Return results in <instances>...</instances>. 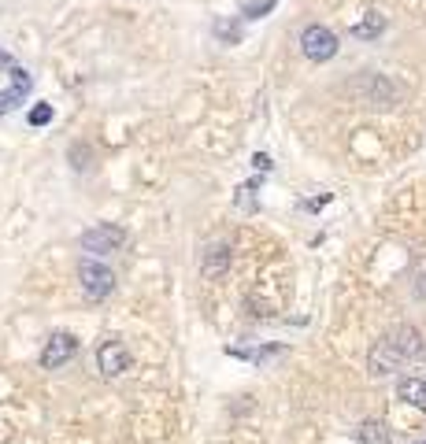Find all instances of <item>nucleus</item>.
Here are the masks:
<instances>
[{"label":"nucleus","mask_w":426,"mask_h":444,"mask_svg":"<svg viewBox=\"0 0 426 444\" xmlns=\"http://www.w3.org/2000/svg\"><path fill=\"white\" fill-rule=\"evenodd\" d=\"M71 159H74V171H89V167H93V163H89L93 152H89L86 144H74V148H71Z\"/></svg>","instance_id":"dca6fc26"},{"label":"nucleus","mask_w":426,"mask_h":444,"mask_svg":"<svg viewBox=\"0 0 426 444\" xmlns=\"http://www.w3.org/2000/svg\"><path fill=\"white\" fill-rule=\"evenodd\" d=\"M215 38H219V41H226V45H237V41H241V26H237V23L219 19V23H215Z\"/></svg>","instance_id":"4468645a"},{"label":"nucleus","mask_w":426,"mask_h":444,"mask_svg":"<svg viewBox=\"0 0 426 444\" xmlns=\"http://www.w3.org/2000/svg\"><path fill=\"white\" fill-rule=\"evenodd\" d=\"M278 8V0H241V15L245 19H264Z\"/></svg>","instance_id":"ddd939ff"},{"label":"nucleus","mask_w":426,"mask_h":444,"mask_svg":"<svg viewBox=\"0 0 426 444\" xmlns=\"http://www.w3.org/2000/svg\"><path fill=\"white\" fill-rule=\"evenodd\" d=\"M397 400H404L415 411H426V382L422 377H400L397 382Z\"/></svg>","instance_id":"6e6552de"},{"label":"nucleus","mask_w":426,"mask_h":444,"mask_svg":"<svg viewBox=\"0 0 426 444\" xmlns=\"http://www.w3.org/2000/svg\"><path fill=\"white\" fill-rule=\"evenodd\" d=\"M359 444H389V430H386V422L367 419L364 426H359Z\"/></svg>","instance_id":"9b49d317"},{"label":"nucleus","mask_w":426,"mask_h":444,"mask_svg":"<svg viewBox=\"0 0 426 444\" xmlns=\"http://www.w3.org/2000/svg\"><path fill=\"white\" fill-rule=\"evenodd\" d=\"M130 363H134V355H130V348H126L123 341H108V344H101V352H96V367H101L104 377L126 374Z\"/></svg>","instance_id":"423d86ee"},{"label":"nucleus","mask_w":426,"mask_h":444,"mask_svg":"<svg viewBox=\"0 0 426 444\" xmlns=\"http://www.w3.org/2000/svg\"><path fill=\"white\" fill-rule=\"evenodd\" d=\"M352 38H359V41H379L382 34H386V15H379V11H367L359 23H352V30H349Z\"/></svg>","instance_id":"9d476101"},{"label":"nucleus","mask_w":426,"mask_h":444,"mask_svg":"<svg viewBox=\"0 0 426 444\" xmlns=\"http://www.w3.org/2000/svg\"><path fill=\"white\" fill-rule=\"evenodd\" d=\"M415 296H419V300H426V259L419 263V271H415Z\"/></svg>","instance_id":"f3484780"},{"label":"nucleus","mask_w":426,"mask_h":444,"mask_svg":"<svg viewBox=\"0 0 426 444\" xmlns=\"http://www.w3.org/2000/svg\"><path fill=\"white\" fill-rule=\"evenodd\" d=\"M337 34L330 26H319V23H311L304 26V34H301V52L311 59V63H326V59H334L337 56Z\"/></svg>","instance_id":"f03ea898"},{"label":"nucleus","mask_w":426,"mask_h":444,"mask_svg":"<svg viewBox=\"0 0 426 444\" xmlns=\"http://www.w3.org/2000/svg\"><path fill=\"white\" fill-rule=\"evenodd\" d=\"M419 352H422V334L415 330V326H397V330H389V334L371 348L367 370H371L374 377L397 374L404 363H412Z\"/></svg>","instance_id":"f257e3e1"},{"label":"nucleus","mask_w":426,"mask_h":444,"mask_svg":"<svg viewBox=\"0 0 426 444\" xmlns=\"http://www.w3.org/2000/svg\"><path fill=\"white\" fill-rule=\"evenodd\" d=\"M78 282H82V292H86L89 300H108V296L116 292V274H111V267H104V263H96V259H86L78 267Z\"/></svg>","instance_id":"7ed1b4c3"},{"label":"nucleus","mask_w":426,"mask_h":444,"mask_svg":"<svg viewBox=\"0 0 426 444\" xmlns=\"http://www.w3.org/2000/svg\"><path fill=\"white\" fill-rule=\"evenodd\" d=\"M0 67H11V56L4 52V48H0Z\"/></svg>","instance_id":"6ab92c4d"},{"label":"nucleus","mask_w":426,"mask_h":444,"mask_svg":"<svg viewBox=\"0 0 426 444\" xmlns=\"http://www.w3.org/2000/svg\"><path fill=\"white\" fill-rule=\"evenodd\" d=\"M126 244V229L116 226V222H101L82 234V249L93 252V256H108V252H119Z\"/></svg>","instance_id":"20e7f679"},{"label":"nucleus","mask_w":426,"mask_h":444,"mask_svg":"<svg viewBox=\"0 0 426 444\" xmlns=\"http://www.w3.org/2000/svg\"><path fill=\"white\" fill-rule=\"evenodd\" d=\"M359 93H364V101L371 108H389V104H397V96H400V89L393 86L389 78H382V74H367L364 86H359Z\"/></svg>","instance_id":"0eeeda50"},{"label":"nucleus","mask_w":426,"mask_h":444,"mask_svg":"<svg viewBox=\"0 0 426 444\" xmlns=\"http://www.w3.org/2000/svg\"><path fill=\"white\" fill-rule=\"evenodd\" d=\"M415 444H426V440H415Z\"/></svg>","instance_id":"aec40b11"},{"label":"nucleus","mask_w":426,"mask_h":444,"mask_svg":"<svg viewBox=\"0 0 426 444\" xmlns=\"http://www.w3.org/2000/svg\"><path fill=\"white\" fill-rule=\"evenodd\" d=\"M223 271H230V244H211V249L204 252L201 274L204 278H219Z\"/></svg>","instance_id":"1a4fd4ad"},{"label":"nucleus","mask_w":426,"mask_h":444,"mask_svg":"<svg viewBox=\"0 0 426 444\" xmlns=\"http://www.w3.org/2000/svg\"><path fill=\"white\" fill-rule=\"evenodd\" d=\"M74 355H78V337L67 334V330H60V334H52V337L45 341L38 363H41L45 370H60V367H67Z\"/></svg>","instance_id":"39448f33"},{"label":"nucleus","mask_w":426,"mask_h":444,"mask_svg":"<svg viewBox=\"0 0 426 444\" xmlns=\"http://www.w3.org/2000/svg\"><path fill=\"white\" fill-rule=\"evenodd\" d=\"M30 89H34V86H15V81H11V86L0 93V115H8V111L19 108V104L26 101V93H30Z\"/></svg>","instance_id":"f8f14e48"},{"label":"nucleus","mask_w":426,"mask_h":444,"mask_svg":"<svg viewBox=\"0 0 426 444\" xmlns=\"http://www.w3.org/2000/svg\"><path fill=\"white\" fill-rule=\"evenodd\" d=\"M26 123L30 126H48V123H52V104H34L30 115H26Z\"/></svg>","instance_id":"2eb2a0df"},{"label":"nucleus","mask_w":426,"mask_h":444,"mask_svg":"<svg viewBox=\"0 0 426 444\" xmlns=\"http://www.w3.org/2000/svg\"><path fill=\"white\" fill-rule=\"evenodd\" d=\"M252 167H256V171H271V156L256 152V156H252Z\"/></svg>","instance_id":"a211bd4d"}]
</instances>
